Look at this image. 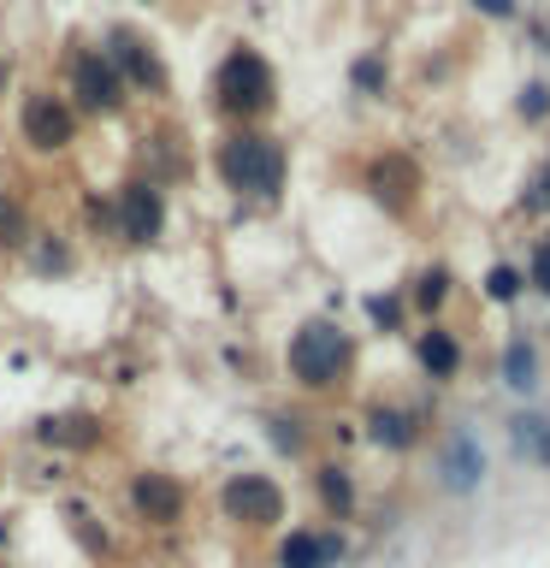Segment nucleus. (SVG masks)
Returning <instances> with one entry per match:
<instances>
[{
	"label": "nucleus",
	"mask_w": 550,
	"mask_h": 568,
	"mask_svg": "<svg viewBox=\"0 0 550 568\" xmlns=\"http://www.w3.org/2000/svg\"><path fill=\"white\" fill-rule=\"evenodd\" d=\"M220 178L237 195L273 202V195L284 190V149L266 131H231L220 142Z\"/></svg>",
	"instance_id": "nucleus-1"
},
{
	"label": "nucleus",
	"mask_w": 550,
	"mask_h": 568,
	"mask_svg": "<svg viewBox=\"0 0 550 568\" xmlns=\"http://www.w3.org/2000/svg\"><path fill=\"white\" fill-rule=\"evenodd\" d=\"M273 95H278V78H273V65H266L255 48H231L220 60V71H213V106L231 113V119L266 113Z\"/></svg>",
	"instance_id": "nucleus-2"
},
{
	"label": "nucleus",
	"mask_w": 550,
	"mask_h": 568,
	"mask_svg": "<svg viewBox=\"0 0 550 568\" xmlns=\"http://www.w3.org/2000/svg\"><path fill=\"white\" fill-rule=\"evenodd\" d=\"M344 373H349V337L332 320H308L291 337V379L302 390H332Z\"/></svg>",
	"instance_id": "nucleus-3"
},
{
	"label": "nucleus",
	"mask_w": 550,
	"mask_h": 568,
	"mask_svg": "<svg viewBox=\"0 0 550 568\" xmlns=\"http://www.w3.org/2000/svg\"><path fill=\"white\" fill-rule=\"evenodd\" d=\"M124 101H131V89H124L119 65L106 60L101 48H78L71 53V106L89 119H113L124 113Z\"/></svg>",
	"instance_id": "nucleus-4"
},
{
	"label": "nucleus",
	"mask_w": 550,
	"mask_h": 568,
	"mask_svg": "<svg viewBox=\"0 0 550 568\" xmlns=\"http://www.w3.org/2000/svg\"><path fill=\"white\" fill-rule=\"evenodd\" d=\"M18 131H24L35 154H65L78 142V106L53 95V89H30L24 106H18Z\"/></svg>",
	"instance_id": "nucleus-5"
},
{
	"label": "nucleus",
	"mask_w": 550,
	"mask_h": 568,
	"mask_svg": "<svg viewBox=\"0 0 550 568\" xmlns=\"http://www.w3.org/2000/svg\"><path fill=\"white\" fill-rule=\"evenodd\" d=\"M220 509L237 527H273V521H284V491L273 474H231L220 491Z\"/></svg>",
	"instance_id": "nucleus-6"
},
{
	"label": "nucleus",
	"mask_w": 550,
	"mask_h": 568,
	"mask_svg": "<svg viewBox=\"0 0 550 568\" xmlns=\"http://www.w3.org/2000/svg\"><path fill=\"white\" fill-rule=\"evenodd\" d=\"M166 231V190L149 184V178H124L119 184V237L131 248H149L160 243Z\"/></svg>",
	"instance_id": "nucleus-7"
},
{
	"label": "nucleus",
	"mask_w": 550,
	"mask_h": 568,
	"mask_svg": "<svg viewBox=\"0 0 550 568\" xmlns=\"http://www.w3.org/2000/svg\"><path fill=\"white\" fill-rule=\"evenodd\" d=\"M106 42H113V48H101V53L119 65L124 89H149V95H160V89H166V71H160L154 48L142 42L136 30H106Z\"/></svg>",
	"instance_id": "nucleus-8"
},
{
	"label": "nucleus",
	"mask_w": 550,
	"mask_h": 568,
	"mask_svg": "<svg viewBox=\"0 0 550 568\" xmlns=\"http://www.w3.org/2000/svg\"><path fill=\"white\" fill-rule=\"evenodd\" d=\"M131 509H136V521H149V527H177L184 521V486H177L172 474H136L131 479Z\"/></svg>",
	"instance_id": "nucleus-9"
},
{
	"label": "nucleus",
	"mask_w": 550,
	"mask_h": 568,
	"mask_svg": "<svg viewBox=\"0 0 550 568\" xmlns=\"http://www.w3.org/2000/svg\"><path fill=\"white\" fill-rule=\"evenodd\" d=\"M444 486L450 491H473L479 474H486V450H479V438L461 426V433H450V444H444V462H438Z\"/></svg>",
	"instance_id": "nucleus-10"
},
{
	"label": "nucleus",
	"mask_w": 550,
	"mask_h": 568,
	"mask_svg": "<svg viewBox=\"0 0 550 568\" xmlns=\"http://www.w3.org/2000/svg\"><path fill=\"white\" fill-rule=\"evenodd\" d=\"M337 557H344V539L337 532H314V527H296L278 545V568H332Z\"/></svg>",
	"instance_id": "nucleus-11"
},
{
	"label": "nucleus",
	"mask_w": 550,
	"mask_h": 568,
	"mask_svg": "<svg viewBox=\"0 0 550 568\" xmlns=\"http://www.w3.org/2000/svg\"><path fill=\"white\" fill-rule=\"evenodd\" d=\"M415 362L432 373V379H456V367H461V344H456V332H420V344H415Z\"/></svg>",
	"instance_id": "nucleus-12"
},
{
	"label": "nucleus",
	"mask_w": 550,
	"mask_h": 568,
	"mask_svg": "<svg viewBox=\"0 0 550 568\" xmlns=\"http://www.w3.org/2000/svg\"><path fill=\"white\" fill-rule=\"evenodd\" d=\"M367 184H373V195H379V202L403 207V195H415V166H408L403 154H390V160H379V166L367 172Z\"/></svg>",
	"instance_id": "nucleus-13"
},
{
	"label": "nucleus",
	"mask_w": 550,
	"mask_h": 568,
	"mask_svg": "<svg viewBox=\"0 0 550 568\" xmlns=\"http://www.w3.org/2000/svg\"><path fill=\"white\" fill-rule=\"evenodd\" d=\"M509 444H515V456H527V462H539V468H550V420L515 415V420H509Z\"/></svg>",
	"instance_id": "nucleus-14"
},
{
	"label": "nucleus",
	"mask_w": 550,
	"mask_h": 568,
	"mask_svg": "<svg viewBox=\"0 0 550 568\" xmlns=\"http://www.w3.org/2000/svg\"><path fill=\"white\" fill-rule=\"evenodd\" d=\"M30 243H35L30 207L18 202L12 190H0V248H7V255H18V248H30Z\"/></svg>",
	"instance_id": "nucleus-15"
},
{
	"label": "nucleus",
	"mask_w": 550,
	"mask_h": 568,
	"mask_svg": "<svg viewBox=\"0 0 550 568\" xmlns=\"http://www.w3.org/2000/svg\"><path fill=\"white\" fill-rule=\"evenodd\" d=\"M367 438L385 444V450H408V444H415V415H403V408H373Z\"/></svg>",
	"instance_id": "nucleus-16"
},
{
	"label": "nucleus",
	"mask_w": 550,
	"mask_h": 568,
	"mask_svg": "<svg viewBox=\"0 0 550 568\" xmlns=\"http://www.w3.org/2000/svg\"><path fill=\"white\" fill-rule=\"evenodd\" d=\"M503 385L509 390H532V385H539V349H532L527 337H515V344L503 349Z\"/></svg>",
	"instance_id": "nucleus-17"
},
{
	"label": "nucleus",
	"mask_w": 550,
	"mask_h": 568,
	"mask_svg": "<svg viewBox=\"0 0 550 568\" xmlns=\"http://www.w3.org/2000/svg\"><path fill=\"white\" fill-rule=\"evenodd\" d=\"M35 438H48V444H83V450H89V444L101 438V426L89 420V415H60V420L35 426Z\"/></svg>",
	"instance_id": "nucleus-18"
},
{
	"label": "nucleus",
	"mask_w": 550,
	"mask_h": 568,
	"mask_svg": "<svg viewBox=\"0 0 550 568\" xmlns=\"http://www.w3.org/2000/svg\"><path fill=\"white\" fill-rule=\"evenodd\" d=\"M314 479H319V497H326L332 515H349V509H355V486H349L344 468H319Z\"/></svg>",
	"instance_id": "nucleus-19"
},
{
	"label": "nucleus",
	"mask_w": 550,
	"mask_h": 568,
	"mask_svg": "<svg viewBox=\"0 0 550 568\" xmlns=\"http://www.w3.org/2000/svg\"><path fill=\"white\" fill-rule=\"evenodd\" d=\"M486 296H497V302H515V296H521V278H515L509 266H491V273H486Z\"/></svg>",
	"instance_id": "nucleus-20"
},
{
	"label": "nucleus",
	"mask_w": 550,
	"mask_h": 568,
	"mask_svg": "<svg viewBox=\"0 0 550 568\" xmlns=\"http://www.w3.org/2000/svg\"><path fill=\"white\" fill-rule=\"evenodd\" d=\"M35 266H42V273H71V248L65 243H35Z\"/></svg>",
	"instance_id": "nucleus-21"
},
{
	"label": "nucleus",
	"mask_w": 550,
	"mask_h": 568,
	"mask_svg": "<svg viewBox=\"0 0 550 568\" xmlns=\"http://www.w3.org/2000/svg\"><path fill=\"white\" fill-rule=\"evenodd\" d=\"M444 291H450V273H438V266H432V273L420 278V291H415V302H420V308H438V302H444Z\"/></svg>",
	"instance_id": "nucleus-22"
},
{
	"label": "nucleus",
	"mask_w": 550,
	"mask_h": 568,
	"mask_svg": "<svg viewBox=\"0 0 550 568\" xmlns=\"http://www.w3.org/2000/svg\"><path fill=\"white\" fill-rule=\"evenodd\" d=\"M544 106H550V89H544V83H527V89H521V113H527V119H544Z\"/></svg>",
	"instance_id": "nucleus-23"
},
{
	"label": "nucleus",
	"mask_w": 550,
	"mask_h": 568,
	"mask_svg": "<svg viewBox=\"0 0 550 568\" xmlns=\"http://www.w3.org/2000/svg\"><path fill=\"white\" fill-rule=\"evenodd\" d=\"M532 284H539V291L550 296V237H544L539 248H532Z\"/></svg>",
	"instance_id": "nucleus-24"
},
{
	"label": "nucleus",
	"mask_w": 550,
	"mask_h": 568,
	"mask_svg": "<svg viewBox=\"0 0 550 568\" xmlns=\"http://www.w3.org/2000/svg\"><path fill=\"white\" fill-rule=\"evenodd\" d=\"M273 438L284 444V450H302V433H296V420H284V415L273 420Z\"/></svg>",
	"instance_id": "nucleus-25"
},
{
	"label": "nucleus",
	"mask_w": 550,
	"mask_h": 568,
	"mask_svg": "<svg viewBox=\"0 0 550 568\" xmlns=\"http://www.w3.org/2000/svg\"><path fill=\"white\" fill-rule=\"evenodd\" d=\"M355 83L379 89V60H355Z\"/></svg>",
	"instance_id": "nucleus-26"
},
{
	"label": "nucleus",
	"mask_w": 550,
	"mask_h": 568,
	"mask_svg": "<svg viewBox=\"0 0 550 568\" xmlns=\"http://www.w3.org/2000/svg\"><path fill=\"white\" fill-rule=\"evenodd\" d=\"M473 7H479V12H491V18H497V12L509 18V12H515V0H473Z\"/></svg>",
	"instance_id": "nucleus-27"
},
{
	"label": "nucleus",
	"mask_w": 550,
	"mask_h": 568,
	"mask_svg": "<svg viewBox=\"0 0 550 568\" xmlns=\"http://www.w3.org/2000/svg\"><path fill=\"white\" fill-rule=\"evenodd\" d=\"M544 202H550V172L539 178V195H532V207H544Z\"/></svg>",
	"instance_id": "nucleus-28"
},
{
	"label": "nucleus",
	"mask_w": 550,
	"mask_h": 568,
	"mask_svg": "<svg viewBox=\"0 0 550 568\" xmlns=\"http://www.w3.org/2000/svg\"><path fill=\"white\" fill-rule=\"evenodd\" d=\"M0 78H7V65H0Z\"/></svg>",
	"instance_id": "nucleus-29"
},
{
	"label": "nucleus",
	"mask_w": 550,
	"mask_h": 568,
	"mask_svg": "<svg viewBox=\"0 0 550 568\" xmlns=\"http://www.w3.org/2000/svg\"><path fill=\"white\" fill-rule=\"evenodd\" d=\"M149 7H154V0H149Z\"/></svg>",
	"instance_id": "nucleus-30"
}]
</instances>
